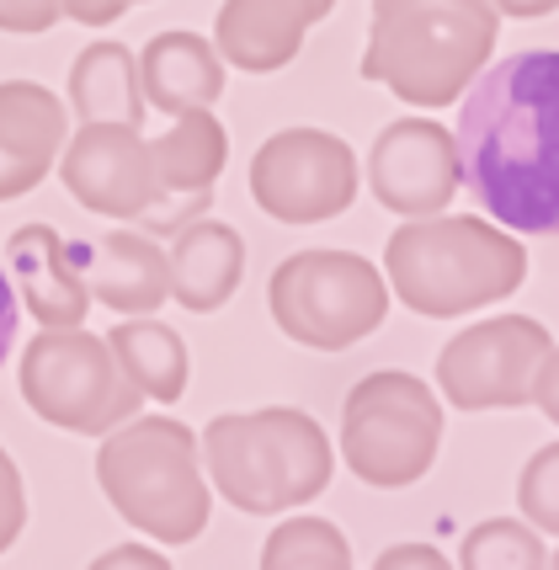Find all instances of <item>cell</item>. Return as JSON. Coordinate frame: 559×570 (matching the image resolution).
<instances>
[{
  "mask_svg": "<svg viewBox=\"0 0 559 570\" xmlns=\"http://www.w3.org/2000/svg\"><path fill=\"white\" fill-rule=\"evenodd\" d=\"M517 507H522V518L533 522L538 533H559V443L538 448L533 459L522 464Z\"/></svg>",
  "mask_w": 559,
  "mask_h": 570,
  "instance_id": "24",
  "label": "cell"
},
{
  "mask_svg": "<svg viewBox=\"0 0 559 570\" xmlns=\"http://www.w3.org/2000/svg\"><path fill=\"white\" fill-rule=\"evenodd\" d=\"M442 443V400L426 379L400 368L367 373L352 384L341 405V453L346 470L373 491H400L415 485L432 470Z\"/></svg>",
  "mask_w": 559,
  "mask_h": 570,
  "instance_id": "7",
  "label": "cell"
},
{
  "mask_svg": "<svg viewBox=\"0 0 559 570\" xmlns=\"http://www.w3.org/2000/svg\"><path fill=\"white\" fill-rule=\"evenodd\" d=\"M336 0H224L214 22V49L245 75H272L298 59V43Z\"/></svg>",
  "mask_w": 559,
  "mask_h": 570,
  "instance_id": "15",
  "label": "cell"
},
{
  "mask_svg": "<svg viewBox=\"0 0 559 570\" xmlns=\"http://www.w3.org/2000/svg\"><path fill=\"white\" fill-rule=\"evenodd\" d=\"M528 405H538L549 422L559 426V347H549V357L538 363V373H533V400Z\"/></svg>",
  "mask_w": 559,
  "mask_h": 570,
  "instance_id": "29",
  "label": "cell"
},
{
  "mask_svg": "<svg viewBox=\"0 0 559 570\" xmlns=\"http://www.w3.org/2000/svg\"><path fill=\"white\" fill-rule=\"evenodd\" d=\"M97 485L134 533L155 544H193L208 528V474L197 470V438L176 416H128L101 432Z\"/></svg>",
  "mask_w": 559,
  "mask_h": 570,
  "instance_id": "5",
  "label": "cell"
},
{
  "mask_svg": "<svg viewBox=\"0 0 559 570\" xmlns=\"http://www.w3.org/2000/svg\"><path fill=\"white\" fill-rule=\"evenodd\" d=\"M22 528H27V485L17 459L0 448V554L22 539Z\"/></svg>",
  "mask_w": 559,
  "mask_h": 570,
  "instance_id": "25",
  "label": "cell"
},
{
  "mask_svg": "<svg viewBox=\"0 0 559 570\" xmlns=\"http://www.w3.org/2000/svg\"><path fill=\"white\" fill-rule=\"evenodd\" d=\"M384 277L411 315L453 321L517 294L528 277V250L511 229L474 214H426L390 235Z\"/></svg>",
  "mask_w": 559,
  "mask_h": 570,
  "instance_id": "2",
  "label": "cell"
},
{
  "mask_svg": "<svg viewBox=\"0 0 559 570\" xmlns=\"http://www.w3.org/2000/svg\"><path fill=\"white\" fill-rule=\"evenodd\" d=\"M80 273L91 298H101L112 315H155L170 298L166 250L155 235H139V229L80 240Z\"/></svg>",
  "mask_w": 559,
  "mask_h": 570,
  "instance_id": "16",
  "label": "cell"
},
{
  "mask_svg": "<svg viewBox=\"0 0 559 570\" xmlns=\"http://www.w3.org/2000/svg\"><path fill=\"white\" fill-rule=\"evenodd\" d=\"M549 566H555V570H559V549H555V554H549Z\"/></svg>",
  "mask_w": 559,
  "mask_h": 570,
  "instance_id": "33",
  "label": "cell"
},
{
  "mask_svg": "<svg viewBox=\"0 0 559 570\" xmlns=\"http://www.w3.org/2000/svg\"><path fill=\"white\" fill-rule=\"evenodd\" d=\"M107 347H112L118 368L128 373V384L145 400H155V405L182 400V390H187V342L166 321L134 315V321L112 325Z\"/></svg>",
  "mask_w": 559,
  "mask_h": 570,
  "instance_id": "21",
  "label": "cell"
},
{
  "mask_svg": "<svg viewBox=\"0 0 559 570\" xmlns=\"http://www.w3.org/2000/svg\"><path fill=\"white\" fill-rule=\"evenodd\" d=\"M6 267L38 325H86L91 288L80 273V240H65L53 224H17L6 240Z\"/></svg>",
  "mask_w": 559,
  "mask_h": 570,
  "instance_id": "13",
  "label": "cell"
},
{
  "mask_svg": "<svg viewBox=\"0 0 559 570\" xmlns=\"http://www.w3.org/2000/svg\"><path fill=\"white\" fill-rule=\"evenodd\" d=\"M496 32L490 0H373L363 75L411 107H448L490 65Z\"/></svg>",
  "mask_w": 559,
  "mask_h": 570,
  "instance_id": "4",
  "label": "cell"
},
{
  "mask_svg": "<svg viewBox=\"0 0 559 570\" xmlns=\"http://www.w3.org/2000/svg\"><path fill=\"white\" fill-rule=\"evenodd\" d=\"M453 145L463 187L501 229L559 235V49H522L474 75Z\"/></svg>",
  "mask_w": 559,
  "mask_h": 570,
  "instance_id": "1",
  "label": "cell"
},
{
  "mask_svg": "<svg viewBox=\"0 0 559 570\" xmlns=\"http://www.w3.org/2000/svg\"><path fill=\"white\" fill-rule=\"evenodd\" d=\"M128 6H139V0H128Z\"/></svg>",
  "mask_w": 559,
  "mask_h": 570,
  "instance_id": "34",
  "label": "cell"
},
{
  "mask_svg": "<svg viewBox=\"0 0 559 570\" xmlns=\"http://www.w3.org/2000/svg\"><path fill=\"white\" fill-rule=\"evenodd\" d=\"M59 17L86 27H112L118 17H128V0H59Z\"/></svg>",
  "mask_w": 559,
  "mask_h": 570,
  "instance_id": "28",
  "label": "cell"
},
{
  "mask_svg": "<svg viewBox=\"0 0 559 570\" xmlns=\"http://www.w3.org/2000/svg\"><path fill=\"white\" fill-rule=\"evenodd\" d=\"M459 566L463 570H543L549 566V549H543L533 522L490 518L469 528V539L459 549Z\"/></svg>",
  "mask_w": 559,
  "mask_h": 570,
  "instance_id": "23",
  "label": "cell"
},
{
  "mask_svg": "<svg viewBox=\"0 0 559 570\" xmlns=\"http://www.w3.org/2000/svg\"><path fill=\"white\" fill-rule=\"evenodd\" d=\"M496 17H517V22H533V17H555L559 0H490Z\"/></svg>",
  "mask_w": 559,
  "mask_h": 570,
  "instance_id": "32",
  "label": "cell"
},
{
  "mask_svg": "<svg viewBox=\"0 0 559 570\" xmlns=\"http://www.w3.org/2000/svg\"><path fill=\"white\" fill-rule=\"evenodd\" d=\"M203 474L208 491H219L235 512L277 518L304 501H315L336 474V448L310 411L262 405L214 416L203 426Z\"/></svg>",
  "mask_w": 559,
  "mask_h": 570,
  "instance_id": "3",
  "label": "cell"
},
{
  "mask_svg": "<svg viewBox=\"0 0 559 570\" xmlns=\"http://www.w3.org/2000/svg\"><path fill=\"white\" fill-rule=\"evenodd\" d=\"M70 118L38 80H0V203L32 193L53 171Z\"/></svg>",
  "mask_w": 559,
  "mask_h": 570,
  "instance_id": "14",
  "label": "cell"
},
{
  "mask_svg": "<svg viewBox=\"0 0 559 570\" xmlns=\"http://www.w3.org/2000/svg\"><path fill=\"white\" fill-rule=\"evenodd\" d=\"M459 187V145L432 118H400L367 149V193L400 219L442 214Z\"/></svg>",
  "mask_w": 559,
  "mask_h": 570,
  "instance_id": "12",
  "label": "cell"
},
{
  "mask_svg": "<svg viewBox=\"0 0 559 570\" xmlns=\"http://www.w3.org/2000/svg\"><path fill=\"white\" fill-rule=\"evenodd\" d=\"M267 570H346L352 566V544L341 539L336 522L325 518H288L272 528L267 549H262Z\"/></svg>",
  "mask_w": 559,
  "mask_h": 570,
  "instance_id": "22",
  "label": "cell"
},
{
  "mask_svg": "<svg viewBox=\"0 0 559 570\" xmlns=\"http://www.w3.org/2000/svg\"><path fill=\"white\" fill-rule=\"evenodd\" d=\"M59 181L101 219H139L160 203L149 139L128 124H80L59 149Z\"/></svg>",
  "mask_w": 559,
  "mask_h": 570,
  "instance_id": "11",
  "label": "cell"
},
{
  "mask_svg": "<svg viewBox=\"0 0 559 570\" xmlns=\"http://www.w3.org/2000/svg\"><path fill=\"white\" fill-rule=\"evenodd\" d=\"M411 566L442 570V566H448V554H442V549H432V544H394V549H384V554H379V570H411Z\"/></svg>",
  "mask_w": 559,
  "mask_h": 570,
  "instance_id": "30",
  "label": "cell"
},
{
  "mask_svg": "<svg viewBox=\"0 0 559 570\" xmlns=\"http://www.w3.org/2000/svg\"><path fill=\"white\" fill-rule=\"evenodd\" d=\"M70 112L80 124H145V91H139V59L122 43H91L70 65Z\"/></svg>",
  "mask_w": 559,
  "mask_h": 570,
  "instance_id": "19",
  "label": "cell"
},
{
  "mask_svg": "<svg viewBox=\"0 0 559 570\" xmlns=\"http://www.w3.org/2000/svg\"><path fill=\"white\" fill-rule=\"evenodd\" d=\"M555 336L533 315H496L463 325L438 352V390L453 411H517L533 400V373Z\"/></svg>",
  "mask_w": 559,
  "mask_h": 570,
  "instance_id": "10",
  "label": "cell"
},
{
  "mask_svg": "<svg viewBox=\"0 0 559 570\" xmlns=\"http://www.w3.org/2000/svg\"><path fill=\"white\" fill-rule=\"evenodd\" d=\"M155 155V176H160V198H187V193H214L224 160H229V139H224V124L197 107V112H182L170 118V128L149 145Z\"/></svg>",
  "mask_w": 559,
  "mask_h": 570,
  "instance_id": "20",
  "label": "cell"
},
{
  "mask_svg": "<svg viewBox=\"0 0 559 570\" xmlns=\"http://www.w3.org/2000/svg\"><path fill=\"white\" fill-rule=\"evenodd\" d=\"M170 273V298L193 315H214L224 309L245 277V240L241 229H229L219 219H193L170 235L166 250Z\"/></svg>",
  "mask_w": 559,
  "mask_h": 570,
  "instance_id": "17",
  "label": "cell"
},
{
  "mask_svg": "<svg viewBox=\"0 0 559 570\" xmlns=\"http://www.w3.org/2000/svg\"><path fill=\"white\" fill-rule=\"evenodd\" d=\"M139 91L145 107L182 118L224 97V59L197 32H155L139 53Z\"/></svg>",
  "mask_w": 559,
  "mask_h": 570,
  "instance_id": "18",
  "label": "cell"
},
{
  "mask_svg": "<svg viewBox=\"0 0 559 570\" xmlns=\"http://www.w3.org/2000/svg\"><path fill=\"white\" fill-rule=\"evenodd\" d=\"M166 570V554L155 549V539L149 544H118L107 549V554H97V570Z\"/></svg>",
  "mask_w": 559,
  "mask_h": 570,
  "instance_id": "27",
  "label": "cell"
},
{
  "mask_svg": "<svg viewBox=\"0 0 559 570\" xmlns=\"http://www.w3.org/2000/svg\"><path fill=\"white\" fill-rule=\"evenodd\" d=\"M17 321H22L17 288H11V277L0 273V368H6V357H11V347H17Z\"/></svg>",
  "mask_w": 559,
  "mask_h": 570,
  "instance_id": "31",
  "label": "cell"
},
{
  "mask_svg": "<svg viewBox=\"0 0 559 570\" xmlns=\"http://www.w3.org/2000/svg\"><path fill=\"white\" fill-rule=\"evenodd\" d=\"M22 400L49 426L101 438L139 416L145 395L128 384L112 347L86 325H43L22 352Z\"/></svg>",
  "mask_w": 559,
  "mask_h": 570,
  "instance_id": "8",
  "label": "cell"
},
{
  "mask_svg": "<svg viewBox=\"0 0 559 570\" xmlns=\"http://www.w3.org/2000/svg\"><path fill=\"white\" fill-rule=\"evenodd\" d=\"M251 198L277 224H325L357 198V155L325 128H283L251 160Z\"/></svg>",
  "mask_w": 559,
  "mask_h": 570,
  "instance_id": "9",
  "label": "cell"
},
{
  "mask_svg": "<svg viewBox=\"0 0 559 570\" xmlns=\"http://www.w3.org/2000/svg\"><path fill=\"white\" fill-rule=\"evenodd\" d=\"M59 0H0V32H49Z\"/></svg>",
  "mask_w": 559,
  "mask_h": 570,
  "instance_id": "26",
  "label": "cell"
},
{
  "mask_svg": "<svg viewBox=\"0 0 559 570\" xmlns=\"http://www.w3.org/2000/svg\"><path fill=\"white\" fill-rule=\"evenodd\" d=\"M277 331L310 352H346L390 315V283L357 250H293L267 283Z\"/></svg>",
  "mask_w": 559,
  "mask_h": 570,
  "instance_id": "6",
  "label": "cell"
}]
</instances>
